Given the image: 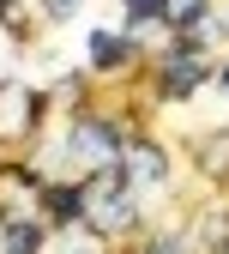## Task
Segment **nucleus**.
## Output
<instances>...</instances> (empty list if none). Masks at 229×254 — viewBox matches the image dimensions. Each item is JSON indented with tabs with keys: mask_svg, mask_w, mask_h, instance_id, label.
I'll return each mask as SVG.
<instances>
[{
	"mask_svg": "<svg viewBox=\"0 0 229 254\" xmlns=\"http://www.w3.org/2000/svg\"><path fill=\"white\" fill-rule=\"evenodd\" d=\"M79 218H85V224H96V230H127V224H133V200H127L121 164L96 170V176L79 188Z\"/></svg>",
	"mask_w": 229,
	"mask_h": 254,
	"instance_id": "1",
	"label": "nucleus"
},
{
	"mask_svg": "<svg viewBox=\"0 0 229 254\" xmlns=\"http://www.w3.org/2000/svg\"><path fill=\"white\" fill-rule=\"evenodd\" d=\"M73 157H79V164H91V170H109L115 157H121V133H115L109 121L85 115V121L73 127Z\"/></svg>",
	"mask_w": 229,
	"mask_h": 254,
	"instance_id": "2",
	"label": "nucleus"
},
{
	"mask_svg": "<svg viewBox=\"0 0 229 254\" xmlns=\"http://www.w3.org/2000/svg\"><path fill=\"white\" fill-rule=\"evenodd\" d=\"M30 121H37V97H30L18 79H6L0 85V139H24Z\"/></svg>",
	"mask_w": 229,
	"mask_h": 254,
	"instance_id": "3",
	"label": "nucleus"
},
{
	"mask_svg": "<svg viewBox=\"0 0 229 254\" xmlns=\"http://www.w3.org/2000/svg\"><path fill=\"white\" fill-rule=\"evenodd\" d=\"M199 79H205L199 49H169V55H163V97H187Z\"/></svg>",
	"mask_w": 229,
	"mask_h": 254,
	"instance_id": "4",
	"label": "nucleus"
},
{
	"mask_svg": "<svg viewBox=\"0 0 229 254\" xmlns=\"http://www.w3.org/2000/svg\"><path fill=\"white\" fill-rule=\"evenodd\" d=\"M121 176L127 182H163V176H169V157H163L151 139H133V145H121Z\"/></svg>",
	"mask_w": 229,
	"mask_h": 254,
	"instance_id": "5",
	"label": "nucleus"
},
{
	"mask_svg": "<svg viewBox=\"0 0 229 254\" xmlns=\"http://www.w3.org/2000/svg\"><path fill=\"white\" fill-rule=\"evenodd\" d=\"M6 254H37L43 248V230H37V218H6Z\"/></svg>",
	"mask_w": 229,
	"mask_h": 254,
	"instance_id": "6",
	"label": "nucleus"
},
{
	"mask_svg": "<svg viewBox=\"0 0 229 254\" xmlns=\"http://www.w3.org/2000/svg\"><path fill=\"white\" fill-rule=\"evenodd\" d=\"M48 254H103V242H96L91 230H73V224H67V230L54 236V248H48Z\"/></svg>",
	"mask_w": 229,
	"mask_h": 254,
	"instance_id": "7",
	"label": "nucleus"
},
{
	"mask_svg": "<svg viewBox=\"0 0 229 254\" xmlns=\"http://www.w3.org/2000/svg\"><path fill=\"white\" fill-rule=\"evenodd\" d=\"M43 200H48V212L60 218V224L79 218V188H43Z\"/></svg>",
	"mask_w": 229,
	"mask_h": 254,
	"instance_id": "8",
	"label": "nucleus"
},
{
	"mask_svg": "<svg viewBox=\"0 0 229 254\" xmlns=\"http://www.w3.org/2000/svg\"><path fill=\"white\" fill-rule=\"evenodd\" d=\"M127 55V43L115 37V30H91V61L96 67H109V61H121Z\"/></svg>",
	"mask_w": 229,
	"mask_h": 254,
	"instance_id": "9",
	"label": "nucleus"
},
{
	"mask_svg": "<svg viewBox=\"0 0 229 254\" xmlns=\"http://www.w3.org/2000/svg\"><path fill=\"white\" fill-rule=\"evenodd\" d=\"M199 157H205V170H211V176H229V133H217Z\"/></svg>",
	"mask_w": 229,
	"mask_h": 254,
	"instance_id": "10",
	"label": "nucleus"
},
{
	"mask_svg": "<svg viewBox=\"0 0 229 254\" xmlns=\"http://www.w3.org/2000/svg\"><path fill=\"white\" fill-rule=\"evenodd\" d=\"M163 12H169L175 24H193V18L205 12V0H163Z\"/></svg>",
	"mask_w": 229,
	"mask_h": 254,
	"instance_id": "11",
	"label": "nucleus"
},
{
	"mask_svg": "<svg viewBox=\"0 0 229 254\" xmlns=\"http://www.w3.org/2000/svg\"><path fill=\"white\" fill-rule=\"evenodd\" d=\"M127 12H133V18H139V24H145V18H151V12H163V0H127Z\"/></svg>",
	"mask_w": 229,
	"mask_h": 254,
	"instance_id": "12",
	"label": "nucleus"
},
{
	"mask_svg": "<svg viewBox=\"0 0 229 254\" xmlns=\"http://www.w3.org/2000/svg\"><path fill=\"white\" fill-rule=\"evenodd\" d=\"M79 6H85V0H48V12H54V18H73Z\"/></svg>",
	"mask_w": 229,
	"mask_h": 254,
	"instance_id": "13",
	"label": "nucleus"
},
{
	"mask_svg": "<svg viewBox=\"0 0 229 254\" xmlns=\"http://www.w3.org/2000/svg\"><path fill=\"white\" fill-rule=\"evenodd\" d=\"M0 6H6V0H0Z\"/></svg>",
	"mask_w": 229,
	"mask_h": 254,
	"instance_id": "14",
	"label": "nucleus"
},
{
	"mask_svg": "<svg viewBox=\"0 0 229 254\" xmlns=\"http://www.w3.org/2000/svg\"><path fill=\"white\" fill-rule=\"evenodd\" d=\"M223 254H229V248H223Z\"/></svg>",
	"mask_w": 229,
	"mask_h": 254,
	"instance_id": "15",
	"label": "nucleus"
},
{
	"mask_svg": "<svg viewBox=\"0 0 229 254\" xmlns=\"http://www.w3.org/2000/svg\"><path fill=\"white\" fill-rule=\"evenodd\" d=\"M223 85H229V79H223Z\"/></svg>",
	"mask_w": 229,
	"mask_h": 254,
	"instance_id": "16",
	"label": "nucleus"
}]
</instances>
